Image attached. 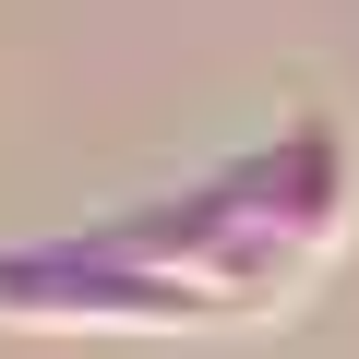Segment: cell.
I'll return each instance as SVG.
<instances>
[{"label":"cell","mask_w":359,"mask_h":359,"mask_svg":"<svg viewBox=\"0 0 359 359\" xmlns=\"http://www.w3.org/2000/svg\"><path fill=\"white\" fill-rule=\"evenodd\" d=\"M347 216H359V144H347V120L323 96H299L276 132L228 144L216 168L84 216V240L144 264V276H168L216 335H252V323L311 311V287L347 252Z\"/></svg>","instance_id":"obj_1"}]
</instances>
